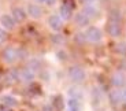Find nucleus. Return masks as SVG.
<instances>
[{"label": "nucleus", "instance_id": "obj_21", "mask_svg": "<svg viewBox=\"0 0 126 111\" xmlns=\"http://www.w3.org/2000/svg\"><path fill=\"white\" fill-rule=\"evenodd\" d=\"M6 40V32H4L3 29H0V43Z\"/></svg>", "mask_w": 126, "mask_h": 111}, {"label": "nucleus", "instance_id": "obj_19", "mask_svg": "<svg viewBox=\"0 0 126 111\" xmlns=\"http://www.w3.org/2000/svg\"><path fill=\"white\" fill-rule=\"evenodd\" d=\"M110 18H111V21H115V22H119V19H121L119 11H118V10H112V11L110 13Z\"/></svg>", "mask_w": 126, "mask_h": 111}, {"label": "nucleus", "instance_id": "obj_13", "mask_svg": "<svg viewBox=\"0 0 126 111\" xmlns=\"http://www.w3.org/2000/svg\"><path fill=\"white\" fill-rule=\"evenodd\" d=\"M59 16L63 19V21L70 19V16H71V7H70L69 4H63V6H60V8H59Z\"/></svg>", "mask_w": 126, "mask_h": 111}, {"label": "nucleus", "instance_id": "obj_14", "mask_svg": "<svg viewBox=\"0 0 126 111\" xmlns=\"http://www.w3.org/2000/svg\"><path fill=\"white\" fill-rule=\"evenodd\" d=\"M81 13H82V14H85V15L88 16L89 19H91V18L97 16V8H96L93 4H88V6H85L84 8H82Z\"/></svg>", "mask_w": 126, "mask_h": 111}, {"label": "nucleus", "instance_id": "obj_15", "mask_svg": "<svg viewBox=\"0 0 126 111\" xmlns=\"http://www.w3.org/2000/svg\"><path fill=\"white\" fill-rule=\"evenodd\" d=\"M0 102L3 103V104L8 106V107H14V106H16L18 100H16L14 96H11V95H4V96L0 97Z\"/></svg>", "mask_w": 126, "mask_h": 111}, {"label": "nucleus", "instance_id": "obj_8", "mask_svg": "<svg viewBox=\"0 0 126 111\" xmlns=\"http://www.w3.org/2000/svg\"><path fill=\"white\" fill-rule=\"evenodd\" d=\"M26 13H28V15H30L32 18L38 19L43 15V10H41V7L37 6V4H29L28 8H26Z\"/></svg>", "mask_w": 126, "mask_h": 111}, {"label": "nucleus", "instance_id": "obj_17", "mask_svg": "<svg viewBox=\"0 0 126 111\" xmlns=\"http://www.w3.org/2000/svg\"><path fill=\"white\" fill-rule=\"evenodd\" d=\"M67 93H69V97H74V99H78V100H79V97H82V91L78 86H71V88H69Z\"/></svg>", "mask_w": 126, "mask_h": 111}, {"label": "nucleus", "instance_id": "obj_4", "mask_svg": "<svg viewBox=\"0 0 126 111\" xmlns=\"http://www.w3.org/2000/svg\"><path fill=\"white\" fill-rule=\"evenodd\" d=\"M18 58H19V52H18V49H15L14 47H8V48L4 49L3 59L6 60L7 63H14Z\"/></svg>", "mask_w": 126, "mask_h": 111}, {"label": "nucleus", "instance_id": "obj_5", "mask_svg": "<svg viewBox=\"0 0 126 111\" xmlns=\"http://www.w3.org/2000/svg\"><path fill=\"white\" fill-rule=\"evenodd\" d=\"M0 25L3 26L6 30H13L15 28V21L11 15L8 14H3V15H0Z\"/></svg>", "mask_w": 126, "mask_h": 111}, {"label": "nucleus", "instance_id": "obj_11", "mask_svg": "<svg viewBox=\"0 0 126 111\" xmlns=\"http://www.w3.org/2000/svg\"><path fill=\"white\" fill-rule=\"evenodd\" d=\"M111 82H112L114 86H123L126 84V76L123 73H115L111 78Z\"/></svg>", "mask_w": 126, "mask_h": 111}, {"label": "nucleus", "instance_id": "obj_25", "mask_svg": "<svg viewBox=\"0 0 126 111\" xmlns=\"http://www.w3.org/2000/svg\"><path fill=\"white\" fill-rule=\"evenodd\" d=\"M36 1H37V3H43V1H44V0H36Z\"/></svg>", "mask_w": 126, "mask_h": 111}, {"label": "nucleus", "instance_id": "obj_10", "mask_svg": "<svg viewBox=\"0 0 126 111\" xmlns=\"http://www.w3.org/2000/svg\"><path fill=\"white\" fill-rule=\"evenodd\" d=\"M11 16L14 18L15 22H23L26 19V11L23 8H21V7H15L13 10V15Z\"/></svg>", "mask_w": 126, "mask_h": 111}, {"label": "nucleus", "instance_id": "obj_1", "mask_svg": "<svg viewBox=\"0 0 126 111\" xmlns=\"http://www.w3.org/2000/svg\"><path fill=\"white\" fill-rule=\"evenodd\" d=\"M85 37L91 43H99L103 40V32L96 26H89L85 30Z\"/></svg>", "mask_w": 126, "mask_h": 111}, {"label": "nucleus", "instance_id": "obj_7", "mask_svg": "<svg viewBox=\"0 0 126 111\" xmlns=\"http://www.w3.org/2000/svg\"><path fill=\"white\" fill-rule=\"evenodd\" d=\"M18 77H19V79L21 81H23V82H32L33 79H34V71L33 70H30V69H23V70H21L18 73Z\"/></svg>", "mask_w": 126, "mask_h": 111}, {"label": "nucleus", "instance_id": "obj_3", "mask_svg": "<svg viewBox=\"0 0 126 111\" xmlns=\"http://www.w3.org/2000/svg\"><path fill=\"white\" fill-rule=\"evenodd\" d=\"M47 23L49 26V29L54 30V32H59L60 29L63 28V19L59 15H56V14H52V15L48 16Z\"/></svg>", "mask_w": 126, "mask_h": 111}, {"label": "nucleus", "instance_id": "obj_12", "mask_svg": "<svg viewBox=\"0 0 126 111\" xmlns=\"http://www.w3.org/2000/svg\"><path fill=\"white\" fill-rule=\"evenodd\" d=\"M74 22H76V25L79 26V28H85V26L89 25V18L85 15V14L78 13V14H76V16H74Z\"/></svg>", "mask_w": 126, "mask_h": 111}, {"label": "nucleus", "instance_id": "obj_16", "mask_svg": "<svg viewBox=\"0 0 126 111\" xmlns=\"http://www.w3.org/2000/svg\"><path fill=\"white\" fill-rule=\"evenodd\" d=\"M110 100H111V103H112V104H119V103H122L121 91H118V89L111 91V92H110Z\"/></svg>", "mask_w": 126, "mask_h": 111}, {"label": "nucleus", "instance_id": "obj_22", "mask_svg": "<svg viewBox=\"0 0 126 111\" xmlns=\"http://www.w3.org/2000/svg\"><path fill=\"white\" fill-rule=\"evenodd\" d=\"M121 97H122V103H126V89L121 91Z\"/></svg>", "mask_w": 126, "mask_h": 111}, {"label": "nucleus", "instance_id": "obj_23", "mask_svg": "<svg viewBox=\"0 0 126 111\" xmlns=\"http://www.w3.org/2000/svg\"><path fill=\"white\" fill-rule=\"evenodd\" d=\"M43 3H44V4H47V6H54V4L56 3V0H44Z\"/></svg>", "mask_w": 126, "mask_h": 111}, {"label": "nucleus", "instance_id": "obj_24", "mask_svg": "<svg viewBox=\"0 0 126 111\" xmlns=\"http://www.w3.org/2000/svg\"><path fill=\"white\" fill-rule=\"evenodd\" d=\"M82 3H93V1H96V0H81Z\"/></svg>", "mask_w": 126, "mask_h": 111}, {"label": "nucleus", "instance_id": "obj_9", "mask_svg": "<svg viewBox=\"0 0 126 111\" xmlns=\"http://www.w3.org/2000/svg\"><path fill=\"white\" fill-rule=\"evenodd\" d=\"M66 110L67 111H81V102L78 99L69 97L66 100Z\"/></svg>", "mask_w": 126, "mask_h": 111}, {"label": "nucleus", "instance_id": "obj_20", "mask_svg": "<svg viewBox=\"0 0 126 111\" xmlns=\"http://www.w3.org/2000/svg\"><path fill=\"white\" fill-rule=\"evenodd\" d=\"M29 66H30V70H33V71H34V69L40 67V62H38V60H36V59H33V60H30Z\"/></svg>", "mask_w": 126, "mask_h": 111}, {"label": "nucleus", "instance_id": "obj_2", "mask_svg": "<svg viewBox=\"0 0 126 111\" xmlns=\"http://www.w3.org/2000/svg\"><path fill=\"white\" fill-rule=\"evenodd\" d=\"M69 77L74 82H82L85 79L86 74H85V70L81 69L79 66H73L69 69Z\"/></svg>", "mask_w": 126, "mask_h": 111}, {"label": "nucleus", "instance_id": "obj_6", "mask_svg": "<svg viewBox=\"0 0 126 111\" xmlns=\"http://www.w3.org/2000/svg\"><path fill=\"white\" fill-rule=\"evenodd\" d=\"M107 30H108V33H110V36H112V37H118V36H121V33H122V28H121L119 22H115V21H110V22H108Z\"/></svg>", "mask_w": 126, "mask_h": 111}, {"label": "nucleus", "instance_id": "obj_18", "mask_svg": "<svg viewBox=\"0 0 126 111\" xmlns=\"http://www.w3.org/2000/svg\"><path fill=\"white\" fill-rule=\"evenodd\" d=\"M115 48H117V52H118V54L126 55V43H125V41L118 43V44L115 45Z\"/></svg>", "mask_w": 126, "mask_h": 111}]
</instances>
